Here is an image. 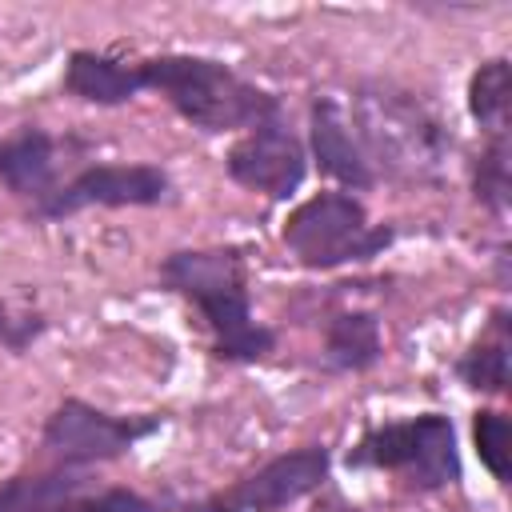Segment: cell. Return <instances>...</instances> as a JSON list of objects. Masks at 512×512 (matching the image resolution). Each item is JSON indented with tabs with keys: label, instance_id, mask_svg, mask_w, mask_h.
<instances>
[{
	"label": "cell",
	"instance_id": "obj_4",
	"mask_svg": "<svg viewBox=\"0 0 512 512\" xmlns=\"http://www.w3.org/2000/svg\"><path fill=\"white\" fill-rule=\"evenodd\" d=\"M280 240L304 268H336L384 252L392 228L368 224V208L352 192H316L284 220Z\"/></svg>",
	"mask_w": 512,
	"mask_h": 512
},
{
	"label": "cell",
	"instance_id": "obj_3",
	"mask_svg": "<svg viewBox=\"0 0 512 512\" xmlns=\"http://www.w3.org/2000/svg\"><path fill=\"white\" fill-rule=\"evenodd\" d=\"M144 88H156L168 96V104L204 132H232V128H256L272 116H280V100L244 76H236L228 64L208 56H152L140 64Z\"/></svg>",
	"mask_w": 512,
	"mask_h": 512
},
{
	"label": "cell",
	"instance_id": "obj_17",
	"mask_svg": "<svg viewBox=\"0 0 512 512\" xmlns=\"http://www.w3.org/2000/svg\"><path fill=\"white\" fill-rule=\"evenodd\" d=\"M456 376L476 392H504L508 388V340H476L464 360L456 364Z\"/></svg>",
	"mask_w": 512,
	"mask_h": 512
},
{
	"label": "cell",
	"instance_id": "obj_1",
	"mask_svg": "<svg viewBox=\"0 0 512 512\" xmlns=\"http://www.w3.org/2000/svg\"><path fill=\"white\" fill-rule=\"evenodd\" d=\"M160 284L188 296L208 328L220 360H260L272 352L276 332L252 320L248 276L240 248H184L160 264Z\"/></svg>",
	"mask_w": 512,
	"mask_h": 512
},
{
	"label": "cell",
	"instance_id": "obj_15",
	"mask_svg": "<svg viewBox=\"0 0 512 512\" xmlns=\"http://www.w3.org/2000/svg\"><path fill=\"white\" fill-rule=\"evenodd\" d=\"M508 96H512L508 60L504 56L484 60L468 80V112L488 136H504V128H508Z\"/></svg>",
	"mask_w": 512,
	"mask_h": 512
},
{
	"label": "cell",
	"instance_id": "obj_10",
	"mask_svg": "<svg viewBox=\"0 0 512 512\" xmlns=\"http://www.w3.org/2000/svg\"><path fill=\"white\" fill-rule=\"evenodd\" d=\"M312 156L320 164L324 176L340 180L344 188H372L376 172L356 140V132L348 128L344 108L332 96H316L312 100Z\"/></svg>",
	"mask_w": 512,
	"mask_h": 512
},
{
	"label": "cell",
	"instance_id": "obj_6",
	"mask_svg": "<svg viewBox=\"0 0 512 512\" xmlns=\"http://www.w3.org/2000/svg\"><path fill=\"white\" fill-rule=\"evenodd\" d=\"M160 424H164V416H112V412H100L84 400H64L44 420V448L60 464L84 468L96 460L124 456L136 440L152 436Z\"/></svg>",
	"mask_w": 512,
	"mask_h": 512
},
{
	"label": "cell",
	"instance_id": "obj_7",
	"mask_svg": "<svg viewBox=\"0 0 512 512\" xmlns=\"http://www.w3.org/2000/svg\"><path fill=\"white\" fill-rule=\"evenodd\" d=\"M172 196V180L156 164H96L72 176L64 188H56L44 204H36V216L60 220L80 208H148L164 204Z\"/></svg>",
	"mask_w": 512,
	"mask_h": 512
},
{
	"label": "cell",
	"instance_id": "obj_5",
	"mask_svg": "<svg viewBox=\"0 0 512 512\" xmlns=\"http://www.w3.org/2000/svg\"><path fill=\"white\" fill-rule=\"evenodd\" d=\"M348 464L392 468L404 472L412 488H444L460 480L456 456V428L440 412H424L416 420L372 428L348 456Z\"/></svg>",
	"mask_w": 512,
	"mask_h": 512
},
{
	"label": "cell",
	"instance_id": "obj_9",
	"mask_svg": "<svg viewBox=\"0 0 512 512\" xmlns=\"http://www.w3.org/2000/svg\"><path fill=\"white\" fill-rule=\"evenodd\" d=\"M228 176L252 192H264L272 200H288L308 172V152L300 144V136L280 120H264L256 128H248V136H240L228 152Z\"/></svg>",
	"mask_w": 512,
	"mask_h": 512
},
{
	"label": "cell",
	"instance_id": "obj_12",
	"mask_svg": "<svg viewBox=\"0 0 512 512\" xmlns=\"http://www.w3.org/2000/svg\"><path fill=\"white\" fill-rule=\"evenodd\" d=\"M144 88L140 68H124L100 52H72L64 68V92L88 104H128Z\"/></svg>",
	"mask_w": 512,
	"mask_h": 512
},
{
	"label": "cell",
	"instance_id": "obj_13",
	"mask_svg": "<svg viewBox=\"0 0 512 512\" xmlns=\"http://www.w3.org/2000/svg\"><path fill=\"white\" fill-rule=\"evenodd\" d=\"M88 492V472L60 464L52 472H28L0 484V512H60L76 496Z\"/></svg>",
	"mask_w": 512,
	"mask_h": 512
},
{
	"label": "cell",
	"instance_id": "obj_14",
	"mask_svg": "<svg viewBox=\"0 0 512 512\" xmlns=\"http://www.w3.org/2000/svg\"><path fill=\"white\" fill-rule=\"evenodd\" d=\"M380 320L372 312H340L324 332V364L332 372H364L380 360Z\"/></svg>",
	"mask_w": 512,
	"mask_h": 512
},
{
	"label": "cell",
	"instance_id": "obj_11",
	"mask_svg": "<svg viewBox=\"0 0 512 512\" xmlns=\"http://www.w3.org/2000/svg\"><path fill=\"white\" fill-rule=\"evenodd\" d=\"M0 180L28 196L32 204H44L56 192V144L44 128H24L20 136L0 144Z\"/></svg>",
	"mask_w": 512,
	"mask_h": 512
},
{
	"label": "cell",
	"instance_id": "obj_16",
	"mask_svg": "<svg viewBox=\"0 0 512 512\" xmlns=\"http://www.w3.org/2000/svg\"><path fill=\"white\" fill-rule=\"evenodd\" d=\"M472 192L476 200L504 216L508 212V196H512V176H508V136H488V144L480 148L476 164H472Z\"/></svg>",
	"mask_w": 512,
	"mask_h": 512
},
{
	"label": "cell",
	"instance_id": "obj_20",
	"mask_svg": "<svg viewBox=\"0 0 512 512\" xmlns=\"http://www.w3.org/2000/svg\"><path fill=\"white\" fill-rule=\"evenodd\" d=\"M60 512H156V504L152 500H144V496H136V492H128V488H108V492H100V496H76L72 504H64Z\"/></svg>",
	"mask_w": 512,
	"mask_h": 512
},
{
	"label": "cell",
	"instance_id": "obj_2",
	"mask_svg": "<svg viewBox=\"0 0 512 512\" xmlns=\"http://www.w3.org/2000/svg\"><path fill=\"white\" fill-rule=\"evenodd\" d=\"M352 120L368 164L376 160L396 180H436L452 152V132L392 84H364L352 100Z\"/></svg>",
	"mask_w": 512,
	"mask_h": 512
},
{
	"label": "cell",
	"instance_id": "obj_19",
	"mask_svg": "<svg viewBox=\"0 0 512 512\" xmlns=\"http://www.w3.org/2000/svg\"><path fill=\"white\" fill-rule=\"evenodd\" d=\"M44 328H48V324H44L40 312L16 308V304L0 300V348H8V352H28L32 340H40Z\"/></svg>",
	"mask_w": 512,
	"mask_h": 512
},
{
	"label": "cell",
	"instance_id": "obj_18",
	"mask_svg": "<svg viewBox=\"0 0 512 512\" xmlns=\"http://www.w3.org/2000/svg\"><path fill=\"white\" fill-rule=\"evenodd\" d=\"M472 436H476L480 464H484L500 484H508V456H512V448H508V444H512V424H508V416L496 412V408L476 412Z\"/></svg>",
	"mask_w": 512,
	"mask_h": 512
},
{
	"label": "cell",
	"instance_id": "obj_8",
	"mask_svg": "<svg viewBox=\"0 0 512 512\" xmlns=\"http://www.w3.org/2000/svg\"><path fill=\"white\" fill-rule=\"evenodd\" d=\"M328 480V448L308 444L296 452H284L256 468L252 476L236 480L220 496H212L200 512H280L296 504L300 496L316 492Z\"/></svg>",
	"mask_w": 512,
	"mask_h": 512
}]
</instances>
